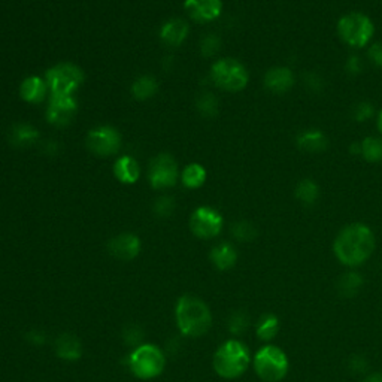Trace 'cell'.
Wrapping results in <instances>:
<instances>
[{"label":"cell","mask_w":382,"mask_h":382,"mask_svg":"<svg viewBox=\"0 0 382 382\" xmlns=\"http://www.w3.org/2000/svg\"><path fill=\"white\" fill-rule=\"evenodd\" d=\"M175 316L181 333L188 338L203 336L212 323L211 311L207 303L193 296H183L178 300Z\"/></svg>","instance_id":"cell-2"},{"label":"cell","mask_w":382,"mask_h":382,"mask_svg":"<svg viewBox=\"0 0 382 382\" xmlns=\"http://www.w3.org/2000/svg\"><path fill=\"white\" fill-rule=\"evenodd\" d=\"M142 338V330L136 326H130L124 330V340L129 343V345H137Z\"/></svg>","instance_id":"cell-35"},{"label":"cell","mask_w":382,"mask_h":382,"mask_svg":"<svg viewBox=\"0 0 382 382\" xmlns=\"http://www.w3.org/2000/svg\"><path fill=\"white\" fill-rule=\"evenodd\" d=\"M56 352L63 360L68 362L80 360L82 354L81 342L72 333H61L56 340Z\"/></svg>","instance_id":"cell-17"},{"label":"cell","mask_w":382,"mask_h":382,"mask_svg":"<svg viewBox=\"0 0 382 382\" xmlns=\"http://www.w3.org/2000/svg\"><path fill=\"white\" fill-rule=\"evenodd\" d=\"M125 363L132 374L139 379H152L163 372L166 360H164V354L159 347L145 343V345H139L127 357Z\"/></svg>","instance_id":"cell-5"},{"label":"cell","mask_w":382,"mask_h":382,"mask_svg":"<svg viewBox=\"0 0 382 382\" xmlns=\"http://www.w3.org/2000/svg\"><path fill=\"white\" fill-rule=\"evenodd\" d=\"M178 181V168L173 157L169 154H160L151 163L149 183L152 188H171Z\"/></svg>","instance_id":"cell-11"},{"label":"cell","mask_w":382,"mask_h":382,"mask_svg":"<svg viewBox=\"0 0 382 382\" xmlns=\"http://www.w3.org/2000/svg\"><path fill=\"white\" fill-rule=\"evenodd\" d=\"M190 228L200 239L215 238L223 228V216L212 208L200 207L191 215Z\"/></svg>","instance_id":"cell-9"},{"label":"cell","mask_w":382,"mask_h":382,"mask_svg":"<svg viewBox=\"0 0 382 382\" xmlns=\"http://www.w3.org/2000/svg\"><path fill=\"white\" fill-rule=\"evenodd\" d=\"M196 106L203 117H215L220 109L218 99H216L212 93L200 94L196 101Z\"/></svg>","instance_id":"cell-29"},{"label":"cell","mask_w":382,"mask_h":382,"mask_svg":"<svg viewBox=\"0 0 382 382\" xmlns=\"http://www.w3.org/2000/svg\"><path fill=\"white\" fill-rule=\"evenodd\" d=\"M113 173L123 184H135L139 180L141 171H139V164L133 157L124 156L113 164Z\"/></svg>","instance_id":"cell-20"},{"label":"cell","mask_w":382,"mask_h":382,"mask_svg":"<svg viewBox=\"0 0 382 382\" xmlns=\"http://www.w3.org/2000/svg\"><path fill=\"white\" fill-rule=\"evenodd\" d=\"M211 260H212V263H214V266L216 267V269L227 271V269H230V267H233L236 264L238 252L230 244L224 242V244H220V245H216V247L212 248Z\"/></svg>","instance_id":"cell-21"},{"label":"cell","mask_w":382,"mask_h":382,"mask_svg":"<svg viewBox=\"0 0 382 382\" xmlns=\"http://www.w3.org/2000/svg\"><path fill=\"white\" fill-rule=\"evenodd\" d=\"M221 48V41L218 36L215 35H208L202 39V44H200V51L202 54L205 57H211L214 54H216Z\"/></svg>","instance_id":"cell-31"},{"label":"cell","mask_w":382,"mask_h":382,"mask_svg":"<svg viewBox=\"0 0 382 382\" xmlns=\"http://www.w3.org/2000/svg\"><path fill=\"white\" fill-rule=\"evenodd\" d=\"M249 364V352L239 340H227L216 350L214 355L215 372L223 378L233 379L247 371Z\"/></svg>","instance_id":"cell-3"},{"label":"cell","mask_w":382,"mask_h":382,"mask_svg":"<svg viewBox=\"0 0 382 382\" xmlns=\"http://www.w3.org/2000/svg\"><path fill=\"white\" fill-rule=\"evenodd\" d=\"M9 139L16 147L25 148L37 142V139H39V132H37L30 124H16L14 127H12Z\"/></svg>","instance_id":"cell-22"},{"label":"cell","mask_w":382,"mask_h":382,"mask_svg":"<svg viewBox=\"0 0 382 382\" xmlns=\"http://www.w3.org/2000/svg\"><path fill=\"white\" fill-rule=\"evenodd\" d=\"M87 147L97 156H112L121 147V136L113 127H97V129L88 132Z\"/></svg>","instance_id":"cell-10"},{"label":"cell","mask_w":382,"mask_h":382,"mask_svg":"<svg viewBox=\"0 0 382 382\" xmlns=\"http://www.w3.org/2000/svg\"><path fill=\"white\" fill-rule=\"evenodd\" d=\"M369 58L378 68H382V42H375L369 48Z\"/></svg>","instance_id":"cell-36"},{"label":"cell","mask_w":382,"mask_h":382,"mask_svg":"<svg viewBox=\"0 0 382 382\" xmlns=\"http://www.w3.org/2000/svg\"><path fill=\"white\" fill-rule=\"evenodd\" d=\"M366 366H367V363H366V360L363 357H352L351 362H350V369H351V371L359 372V374L364 372Z\"/></svg>","instance_id":"cell-37"},{"label":"cell","mask_w":382,"mask_h":382,"mask_svg":"<svg viewBox=\"0 0 382 382\" xmlns=\"http://www.w3.org/2000/svg\"><path fill=\"white\" fill-rule=\"evenodd\" d=\"M338 33L340 39L352 48L366 47L375 33L372 20L362 12H350L338 23Z\"/></svg>","instance_id":"cell-4"},{"label":"cell","mask_w":382,"mask_h":382,"mask_svg":"<svg viewBox=\"0 0 382 382\" xmlns=\"http://www.w3.org/2000/svg\"><path fill=\"white\" fill-rule=\"evenodd\" d=\"M47 82L41 78V76H27L20 87V96L23 100L29 101V104H39L45 97L47 93Z\"/></svg>","instance_id":"cell-18"},{"label":"cell","mask_w":382,"mask_h":382,"mask_svg":"<svg viewBox=\"0 0 382 382\" xmlns=\"http://www.w3.org/2000/svg\"><path fill=\"white\" fill-rule=\"evenodd\" d=\"M254 367L263 381L278 382L287 375L288 360L281 350L269 345L257 352L254 359Z\"/></svg>","instance_id":"cell-8"},{"label":"cell","mask_w":382,"mask_h":382,"mask_svg":"<svg viewBox=\"0 0 382 382\" xmlns=\"http://www.w3.org/2000/svg\"><path fill=\"white\" fill-rule=\"evenodd\" d=\"M184 8L193 20L209 23L221 16L223 2L221 0H185Z\"/></svg>","instance_id":"cell-13"},{"label":"cell","mask_w":382,"mask_h":382,"mask_svg":"<svg viewBox=\"0 0 382 382\" xmlns=\"http://www.w3.org/2000/svg\"><path fill=\"white\" fill-rule=\"evenodd\" d=\"M108 248L118 260H133L141 251V239L133 233H121L109 242Z\"/></svg>","instance_id":"cell-14"},{"label":"cell","mask_w":382,"mask_h":382,"mask_svg":"<svg viewBox=\"0 0 382 382\" xmlns=\"http://www.w3.org/2000/svg\"><path fill=\"white\" fill-rule=\"evenodd\" d=\"M207 181V171L197 163H191L183 172V183L187 188H199Z\"/></svg>","instance_id":"cell-27"},{"label":"cell","mask_w":382,"mask_h":382,"mask_svg":"<svg viewBox=\"0 0 382 382\" xmlns=\"http://www.w3.org/2000/svg\"><path fill=\"white\" fill-rule=\"evenodd\" d=\"M211 78L216 87L226 92H240L248 85L249 73L240 61L235 58H221L211 68Z\"/></svg>","instance_id":"cell-6"},{"label":"cell","mask_w":382,"mask_h":382,"mask_svg":"<svg viewBox=\"0 0 382 382\" xmlns=\"http://www.w3.org/2000/svg\"><path fill=\"white\" fill-rule=\"evenodd\" d=\"M348 70H351L352 73H357L362 70V61L359 57H351L348 61Z\"/></svg>","instance_id":"cell-40"},{"label":"cell","mask_w":382,"mask_h":382,"mask_svg":"<svg viewBox=\"0 0 382 382\" xmlns=\"http://www.w3.org/2000/svg\"><path fill=\"white\" fill-rule=\"evenodd\" d=\"M304 81H307L308 88H312V90H318V88H321V84H323V81L320 80V76H316L315 73H308L307 78H304Z\"/></svg>","instance_id":"cell-38"},{"label":"cell","mask_w":382,"mask_h":382,"mask_svg":"<svg viewBox=\"0 0 382 382\" xmlns=\"http://www.w3.org/2000/svg\"><path fill=\"white\" fill-rule=\"evenodd\" d=\"M27 338H29V340L32 343H35V345H41V343L45 342V333L44 332H37V330H32Z\"/></svg>","instance_id":"cell-39"},{"label":"cell","mask_w":382,"mask_h":382,"mask_svg":"<svg viewBox=\"0 0 382 382\" xmlns=\"http://www.w3.org/2000/svg\"><path fill=\"white\" fill-rule=\"evenodd\" d=\"M374 116V106L371 104H367V101H360V104L355 105L354 111H352V117L355 121H367Z\"/></svg>","instance_id":"cell-34"},{"label":"cell","mask_w":382,"mask_h":382,"mask_svg":"<svg viewBox=\"0 0 382 382\" xmlns=\"http://www.w3.org/2000/svg\"><path fill=\"white\" fill-rule=\"evenodd\" d=\"M157 81L149 75L137 78L132 85V94L137 100H147L157 93Z\"/></svg>","instance_id":"cell-24"},{"label":"cell","mask_w":382,"mask_h":382,"mask_svg":"<svg viewBox=\"0 0 382 382\" xmlns=\"http://www.w3.org/2000/svg\"><path fill=\"white\" fill-rule=\"evenodd\" d=\"M320 196V187L312 180H303L296 187V197L303 205L312 207Z\"/></svg>","instance_id":"cell-25"},{"label":"cell","mask_w":382,"mask_h":382,"mask_svg":"<svg viewBox=\"0 0 382 382\" xmlns=\"http://www.w3.org/2000/svg\"><path fill=\"white\" fill-rule=\"evenodd\" d=\"M173 208H175V202L172 200L171 196H163V197H159L156 205H154V212L159 215V216H169L172 212H173Z\"/></svg>","instance_id":"cell-33"},{"label":"cell","mask_w":382,"mask_h":382,"mask_svg":"<svg viewBox=\"0 0 382 382\" xmlns=\"http://www.w3.org/2000/svg\"><path fill=\"white\" fill-rule=\"evenodd\" d=\"M360 154L369 163L382 161V139L369 136L360 142Z\"/></svg>","instance_id":"cell-26"},{"label":"cell","mask_w":382,"mask_h":382,"mask_svg":"<svg viewBox=\"0 0 382 382\" xmlns=\"http://www.w3.org/2000/svg\"><path fill=\"white\" fill-rule=\"evenodd\" d=\"M297 147L304 152H324L328 147V141L320 130H304L297 136Z\"/></svg>","instance_id":"cell-19"},{"label":"cell","mask_w":382,"mask_h":382,"mask_svg":"<svg viewBox=\"0 0 382 382\" xmlns=\"http://www.w3.org/2000/svg\"><path fill=\"white\" fill-rule=\"evenodd\" d=\"M248 315L245 312H242V311H238L232 315L230 318V321H228V328H230V332L235 333V335H240V333H244L247 327H248Z\"/></svg>","instance_id":"cell-32"},{"label":"cell","mask_w":382,"mask_h":382,"mask_svg":"<svg viewBox=\"0 0 382 382\" xmlns=\"http://www.w3.org/2000/svg\"><path fill=\"white\" fill-rule=\"evenodd\" d=\"M279 328L278 318L272 314H266L260 318V321L257 324V335L263 340H271L276 336Z\"/></svg>","instance_id":"cell-28"},{"label":"cell","mask_w":382,"mask_h":382,"mask_svg":"<svg viewBox=\"0 0 382 382\" xmlns=\"http://www.w3.org/2000/svg\"><path fill=\"white\" fill-rule=\"evenodd\" d=\"M375 248V238L371 228L355 223L347 226L335 240V254L340 263L359 266L364 263Z\"/></svg>","instance_id":"cell-1"},{"label":"cell","mask_w":382,"mask_h":382,"mask_svg":"<svg viewBox=\"0 0 382 382\" xmlns=\"http://www.w3.org/2000/svg\"><path fill=\"white\" fill-rule=\"evenodd\" d=\"M84 81L82 70L72 63H60L45 75V82L54 96H73Z\"/></svg>","instance_id":"cell-7"},{"label":"cell","mask_w":382,"mask_h":382,"mask_svg":"<svg viewBox=\"0 0 382 382\" xmlns=\"http://www.w3.org/2000/svg\"><path fill=\"white\" fill-rule=\"evenodd\" d=\"M363 285V279L359 273H343L338 283V291L342 297L351 299L354 296L359 295V291Z\"/></svg>","instance_id":"cell-23"},{"label":"cell","mask_w":382,"mask_h":382,"mask_svg":"<svg viewBox=\"0 0 382 382\" xmlns=\"http://www.w3.org/2000/svg\"><path fill=\"white\" fill-rule=\"evenodd\" d=\"M78 104L73 96H51L48 111H47V120L57 127H65L72 120Z\"/></svg>","instance_id":"cell-12"},{"label":"cell","mask_w":382,"mask_h":382,"mask_svg":"<svg viewBox=\"0 0 382 382\" xmlns=\"http://www.w3.org/2000/svg\"><path fill=\"white\" fill-rule=\"evenodd\" d=\"M295 82H296L295 73L291 72V69L284 66L272 68L264 75V87L275 94H283L290 92Z\"/></svg>","instance_id":"cell-15"},{"label":"cell","mask_w":382,"mask_h":382,"mask_svg":"<svg viewBox=\"0 0 382 382\" xmlns=\"http://www.w3.org/2000/svg\"><path fill=\"white\" fill-rule=\"evenodd\" d=\"M364 382H382V375L381 374H374L371 376H367Z\"/></svg>","instance_id":"cell-41"},{"label":"cell","mask_w":382,"mask_h":382,"mask_svg":"<svg viewBox=\"0 0 382 382\" xmlns=\"http://www.w3.org/2000/svg\"><path fill=\"white\" fill-rule=\"evenodd\" d=\"M378 127H379V132L382 133V111L379 112V116H378Z\"/></svg>","instance_id":"cell-42"},{"label":"cell","mask_w":382,"mask_h":382,"mask_svg":"<svg viewBox=\"0 0 382 382\" xmlns=\"http://www.w3.org/2000/svg\"><path fill=\"white\" fill-rule=\"evenodd\" d=\"M232 233L240 242H251L257 236V228L248 221H238L232 227Z\"/></svg>","instance_id":"cell-30"},{"label":"cell","mask_w":382,"mask_h":382,"mask_svg":"<svg viewBox=\"0 0 382 382\" xmlns=\"http://www.w3.org/2000/svg\"><path fill=\"white\" fill-rule=\"evenodd\" d=\"M188 36V24L184 20L173 18L163 25L160 30L161 41L169 47H180Z\"/></svg>","instance_id":"cell-16"}]
</instances>
